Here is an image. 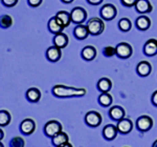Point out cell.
Listing matches in <instances>:
<instances>
[{
    "label": "cell",
    "mask_w": 157,
    "mask_h": 147,
    "mask_svg": "<svg viewBox=\"0 0 157 147\" xmlns=\"http://www.w3.org/2000/svg\"><path fill=\"white\" fill-rule=\"evenodd\" d=\"M87 93L85 88H75L63 84H57L52 87V95L58 98H75L83 97Z\"/></svg>",
    "instance_id": "1"
},
{
    "label": "cell",
    "mask_w": 157,
    "mask_h": 147,
    "mask_svg": "<svg viewBox=\"0 0 157 147\" xmlns=\"http://www.w3.org/2000/svg\"><path fill=\"white\" fill-rule=\"evenodd\" d=\"M87 29L90 35H92V36H98L105 30V24H104V21L102 19L94 17V18H91L88 20Z\"/></svg>",
    "instance_id": "2"
},
{
    "label": "cell",
    "mask_w": 157,
    "mask_h": 147,
    "mask_svg": "<svg viewBox=\"0 0 157 147\" xmlns=\"http://www.w3.org/2000/svg\"><path fill=\"white\" fill-rule=\"evenodd\" d=\"M62 130V124L57 120H50L44 125V133L48 138H54Z\"/></svg>",
    "instance_id": "3"
},
{
    "label": "cell",
    "mask_w": 157,
    "mask_h": 147,
    "mask_svg": "<svg viewBox=\"0 0 157 147\" xmlns=\"http://www.w3.org/2000/svg\"><path fill=\"white\" fill-rule=\"evenodd\" d=\"M70 17H71V22L75 24H82L83 22L86 21L87 18V12L85 9L81 6H77L71 10L70 13Z\"/></svg>",
    "instance_id": "4"
},
{
    "label": "cell",
    "mask_w": 157,
    "mask_h": 147,
    "mask_svg": "<svg viewBox=\"0 0 157 147\" xmlns=\"http://www.w3.org/2000/svg\"><path fill=\"white\" fill-rule=\"evenodd\" d=\"M116 56L121 59H128L132 56L133 50L129 43L127 42H121L116 45Z\"/></svg>",
    "instance_id": "5"
},
{
    "label": "cell",
    "mask_w": 157,
    "mask_h": 147,
    "mask_svg": "<svg viewBox=\"0 0 157 147\" xmlns=\"http://www.w3.org/2000/svg\"><path fill=\"white\" fill-rule=\"evenodd\" d=\"M85 123L90 127H98L102 123V116L98 111H88L85 115Z\"/></svg>",
    "instance_id": "6"
},
{
    "label": "cell",
    "mask_w": 157,
    "mask_h": 147,
    "mask_svg": "<svg viewBox=\"0 0 157 147\" xmlns=\"http://www.w3.org/2000/svg\"><path fill=\"white\" fill-rule=\"evenodd\" d=\"M19 129H20V131H21L22 135L30 136L34 133L35 130H36V123H35V121L33 120V119L26 118L21 121Z\"/></svg>",
    "instance_id": "7"
},
{
    "label": "cell",
    "mask_w": 157,
    "mask_h": 147,
    "mask_svg": "<svg viewBox=\"0 0 157 147\" xmlns=\"http://www.w3.org/2000/svg\"><path fill=\"white\" fill-rule=\"evenodd\" d=\"M136 127H137L138 130L143 131V133L149 131L153 127V120H152V118L149 116L139 117L137 119V121H136Z\"/></svg>",
    "instance_id": "8"
},
{
    "label": "cell",
    "mask_w": 157,
    "mask_h": 147,
    "mask_svg": "<svg viewBox=\"0 0 157 147\" xmlns=\"http://www.w3.org/2000/svg\"><path fill=\"white\" fill-rule=\"evenodd\" d=\"M117 14L116 7L111 3H107L102 6L101 9V16L105 20H112Z\"/></svg>",
    "instance_id": "9"
},
{
    "label": "cell",
    "mask_w": 157,
    "mask_h": 147,
    "mask_svg": "<svg viewBox=\"0 0 157 147\" xmlns=\"http://www.w3.org/2000/svg\"><path fill=\"white\" fill-rule=\"evenodd\" d=\"M116 127H117L118 133H123V135H127V133H131V130H132L133 123L130 119L124 118V119H121V120L117 121V125H116Z\"/></svg>",
    "instance_id": "10"
},
{
    "label": "cell",
    "mask_w": 157,
    "mask_h": 147,
    "mask_svg": "<svg viewBox=\"0 0 157 147\" xmlns=\"http://www.w3.org/2000/svg\"><path fill=\"white\" fill-rule=\"evenodd\" d=\"M61 57H62V50L59 47L52 45L46 50V58L48 61L58 62L61 59Z\"/></svg>",
    "instance_id": "11"
},
{
    "label": "cell",
    "mask_w": 157,
    "mask_h": 147,
    "mask_svg": "<svg viewBox=\"0 0 157 147\" xmlns=\"http://www.w3.org/2000/svg\"><path fill=\"white\" fill-rule=\"evenodd\" d=\"M135 10L140 14H147V13H150L153 10L151 2L149 0H137L135 3Z\"/></svg>",
    "instance_id": "12"
},
{
    "label": "cell",
    "mask_w": 157,
    "mask_h": 147,
    "mask_svg": "<svg viewBox=\"0 0 157 147\" xmlns=\"http://www.w3.org/2000/svg\"><path fill=\"white\" fill-rule=\"evenodd\" d=\"M25 97H26L27 101H29V102L37 103L41 99V92L37 87H30L25 93Z\"/></svg>",
    "instance_id": "13"
},
{
    "label": "cell",
    "mask_w": 157,
    "mask_h": 147,
    "mask_svg": "<svg viewBox=\"0 0 157 147\" xmlns=\"http://www.w3.org/2000/svg\"><path fill=\"white\" fill-rule=\"evenodd\" d=\"M81 56L86 61H92L97 57V49L94 46H92V45L85 46L81 52Z\"/></svg>",
    "instance_id": "14"
},
{
    "label": "cell",
    "mask_w": 157,
    "mask_h": 147,
    "mask_svg": "<svg viewBox=\"0 0 157 147\" xmlns=\"http://www.w3.org/2000/svg\"><path fill=\"white\" fill-rule=\"evenodd\" d=\"M117 127L114 125H112V124H108V125H106L105 127L103 129V136L104 138L106 139V140H114L116 138V136H117Z\"/></svg>",
    "instance_id": "15"
},
{
    "label": "cell",
    "mask_w": 157,
    "mask_h": 147,
    "mask_svg": "<svg viewBox=\"0 0 157 147\" xmlns=\"http://www.w3.org/2000/svg\"><path fill=\"white\" fill-rule=\"evenodd\" d=\"M54 45L59 49H65L68 45V36L65 33H59L56 34L54 37Z\"/></svg>",
    "instance_id": "16"
},
{
    "label": "cell",
    "mask_w": 157,
    "mask_h": 147,
    "mask_svg": "<svg viewBox=\"0 0 157 147\" xmlns=\"http://www.w3.org/2000/svg\"><path fill=\"white\" fill-rule=\"evenodd\" d=\"M144 53L145 55L152 57L157 54V40L156 39H149L146 42L145 46H144Z\"/></svg>",
    "instance_id": "17"
},
{
    "label": "cell",
    "mask_w": 157,
    "mask_h": 147,
    "mask_svg": "<svg viewBox=\"0 0 157 147\" xmlns=\"http://www.w3.org/2000/svg\"><path fill=\"white\" fill-rule=\"evenodd\" d=\"M56 18L59 21V23L62 25L63 27H67L69 26V24L71 23V17H70V14L66 11H60L57 13L56 15Z\"/></svg>",
    "instance_id": "18"
},
{
    "label": "cell",
    "mask_w": 157,
    "mask_h": 147,
    "mask_svg": "<svg viewBox=\"0 0 157 147\" xmlns=\"http://www.w3.org/2000/svg\"><path fill=\"white\" fill-rule=\"evenodd\" d=\"M125 109L121 106H113L109 109V116L112 120H115V121H120L121 119L125 118Z\"/></svg>",
    "instance_id": "19"
},
{
    "label": "cell",
    "mask_w": 157,
    "mask_h": 147,
    "mask_svg": "<svg viewBox=\"0 0 157 147\" xmlns=\"http://www.w3.org/2000/svg\"><path fill=\"white\" fill-rule=\"evenodd\" d=\"M73 35L78 40H84L88 37L89 32H88L87 25H83V24H78L77 26L73 30Z\"/></svg>",
    "instance_id": "20"
},
{
    "label": "cell",
    "mask_w": 157,
    "mask_h": 147,
    "mask_svg": "<svg viewBox=\"0 0 157 147\" xmlns=\"http://www.w3.org/2000/svg\"><path fill=\"white\" fill-rule=\"evenodd\" d=\"M52 142L54 146L59 147V146H62V145H64V144L68 143V142H69V137H68L66 133L61 131L58 135H56L54 138H52Z\"/></svg>",
    "instance_id": "21"
},
{
    "label": "cell",
    "mask_w": 157,
    "mask_h": 147,
    "mask_svg": "<svg viewBox=\"0 0 157 147\" xmlns=\"http://www.w3.org/2000/svg\"><path fill=\"white\" fill-rule=\"evenodd\" d=\"M152 66L148 61H140L136 66V72L141 77H147L151 74Z\"/></svg>",
    "instance_id": "22"
},
{
    "label": "cell",
    "mask_w": 157,
    "mask_h": 147,
    "mask_svg": "<svg viewBox=\"0 0 157 147\" xmlns=\"http://www.w3.org/2000/svg\"><path fill=\"white\" fill-rule=\"evenodd\" d=\"M47 27H48L49 32L52 33V34H59V33H62L63 30H64V27L62 26L59 21L57 20V18L55 17H52L49 20H48V23H47Z\"/></svg>",
    "instance_id": "23"
},
{
    "label": "cell",
    "mask_w": 157,
    "mask_h": 147,
    "mask_svg": "<svg viewBox=\"0 0 157 147\" xmlns=\"http://www.w3.org/2000/svg\"><path fill=\"white\" fill-rule=\"evenodd\" d=\"M97 87L101 93H109L112 88V82L108 78H102L98 81Z\"/></svg>",
    "instance_id": "24"
},
{
    "label": "cell",
    "mask_w": 157,
    "mask_h": 147,
    "mask_svg": "<svg viewBox=\"0 0 157 147\" xmlns=\"http://www.w3.org/2000/svg\"><path fill=\"white\" fill-rule=\"evenodd\" d=\"M151 26V20L147 16H140L136 19V27L140 31H147Z\"/></svg>",
    "instance_id": "25"
},
{
    "label": "cell",
    "mask_w": 157,
    "mask_h": 147,
    "mask_svg": "<svg viewBox=\"0 0 157 147\" xmlns=\"http://www.w3.org/2000/svg\"><path fill=\"white\" fill-rule=\"evenodd\" d=\"M12 121V116L10 111L6 109L0 110V127H6Z\"/></svg>",
    "instance_id": "26"
},
{
    "label": "cell",
    "mask_w": 157,
    "mask_h": 147,
    "mask_svg": "<svg viewBox=\"0 0 157 147\" xmlns=\"http://www.w3.org/2000/svg\"><path fill=\"white\" fill-rule=\"evenodd\" d=\"M112 101H113L112 96L108 93H102L100 96H98V103H100L102 106H104V107L110 106L112 104Z\"/></svg>",
    "instance_id": "27"
},
{
    "label": "cell",
    "mask_w": 157,
    "mask_h": 147,
    "mask_svg": "<svg viewBox=\"0 0 157 147\" xmlns=\"http://www.w3.org/2000/svg\"><path fill=\"white\" fill-rule=\"evenodd\" d=\"M13 25V18L10 15H2L0 17V27L2 29H9Z\"/></svg>",
    "instance_id": "28"
},
{
    "label": "cell",
    "mask_w": 157,
    "mask_h": 147,
    "mask_svg": "<svg viewBox=\"0 0 157 147\" xmlns=\"http://www.w3.org/2000/svg\"><path fill=\"white\" fill-rule=\"evenodd\" d=\"M118 27L123 32H129L131 30V27H132V23L128 18H121L118 21Z\"/></svg>",
    "instance_id": "29"
},
{
    "label": "cell",
    "mask_w": 157,
    "mask_h": 147,
    "mask_svg": "<svg viewBox=\"0 0 157 147\" xmlns=\"http://www.w3.org/2000/svg\"><path fill=\"white\" fill-rule=\"evenodd\" d=\"M25 141L22 137L16 136L10 141V147H24Z\"/></svg>",
    "instance_id": "30"
},
{
    "label": "cell",
    "mask_w": 157,
    "mask_h": 147,
    "mask_svg": "<svg viewBox=\"0 0 157 147\" xmlns=\"http://www.w3.org/2000/svg\"><path fill=\"white\" fill-rule=\"evenodd\" d=\"M103 54H104L105 57H108V58L113 57L114 55H116V49H115V47L110 46V45H109V46L104 47Z\"/></svg>",
    "instance_id": "31"
},
{
    "label": "cell",
    "mask_w": 157,
    "mask_h": 147,
    "mask_svg": "<svg viewBox=\"0 0 157 147\" xmlns=\"http://www.w3.org/2000/svg\"><path fill=\"white\" fill-rule=\"evenodd\" d=\"M2 4L6 7H13L18 3V0H1Z\"/></svg>",
    "instance_id": "32"
},
{
    "label": "cell",
    "mask_w": 157,
    "mask_h": 147,
    "mask_svg": "<svg viewBox=\"0 0 157 147\" xmlns=\"http://www.w3.org/2000/svg\"><path fill=\"white\" fill-rule=\"evenodd\" d=\"M43 0H27V3H29V6L32 7H38L41 6Z\"/></svg>",
    "instance_id": "33"
},
{
    "label": "cell",
    "mask_w": 157,
    "mask_h": 147,
    "mask_svg": "<svg viewBox=\"0 0 157 147\" xmlns=\"http://www.w3.org/2000/svg\"><path fill=\"white\" fill-rule=\"evenodd\" d=\"M121 1L125 6L130 7V6H135V3H136V1H137V0H121Z\"/></svg>",
    "instance_id": "34"
},
{
    "label": "cell",
    "mask_w": 157,
    "mask_h": 147,
    "mask_svg": "<svg viewBox=\"0 0 157 147\" xmlns=\"http://www.w3.org/2000/svg\"><path fill=\"white\" fill-rule=\"evenodd\" d=\"M152 103H153V105L157 106V90H155L152 95Z\"/></svg>",
    "instance_id": "35"
},
{
    "label": "cell",
    "mask_w": 157,
    "mask_h": 147,
    "mask_svg": "<svg viewBox=\"0 0 157 147\" xmlns=\"http://www.w3.org/2000/svg\"><path fill=\"white\" fill-rule=\"evenodd\" d=\"M88 2H89L90 4H92V6H98V4H101L103 2V0H87Z\"/></svg>",
    "instance_id": "36"
},
{
    "label": "cell",
    "mask_w": 157,
    "mask_h": 147,
    "mask_svg": "<svg viewBox=\"0 0 157 147\" xmlns=\"http://www.w3.org/2000/svg\"><path fill=\"white\" fill-rule=\"evenodd\" d=\"M4 138V131L2 130V128L0 127V141H2Z\"/></svg>",
    "instance_id": "37"
},
{
    "label": "cell",
    "mask_w": 157,
    "mask_h": 147,
    "mask_svg": "<svg viewBox=\"0 0 157 147\" xmlns=\"http://www.w3.org/2000/svg\"><path fill=\"white\" fill-rule=\"evenodd\" d=\"M59 147H73V146L69 143V142H68V143L64 144V145H62V146H59Z\"/></svg>",
    "instance_id": "38"
},
{
    "label": "cell",
    "mask_w": 157,
    "mask_h": 147,
    "mask_svg": "<svg viewBox=\"0 0 157 147\" xmlns=\"http://www.w3.org/2000/svg\"><path fill=\"white\" fill-rule=\"evenodd\" d=\"M62 2H64V3H71L73 2V0H61Z\"/></svg>",
    "instance_id": "39"
},
{
    "label": "cell",
    "mask_w": 157,
    "mask_h": 147,
    "mask_svg": "<svg viewBox=\"0 0 157 147\" xmlns=\"http://www.w3.org/2000/svg\"><path fill=\"white\" fill-rule=\"evenodd\" d=\"M152 147H157V140L154 141V143H153V145H152Z\"/></svg>",
    "instance_id": "40"
},
{
    "label": "cell",
    "mask_w": 157,
    "mask_h": 147,
    "mask_svg": "<svg viewBox=\"0 0 157 147\" xmlns=\"http://www.w3.org/2000/svg\"><path fill=\"white\" fill-rule=\"evenodd\" d=\"M0 147H4V145H3V143H2L1 141H0Z\"/></svg>",
    "instance_id": "41"
},
{
    "label": "cell",
    "mask_w": 157,
    "mask_h": 147,
    "mask_svg": "<svg viewBox=\"0 0 157 147\" xmlns=\"http://www.w3.org/2000/svg\"><path fill=\"white\" fill-rule=\"evenodd\" d=\"M126 147H127V146H126Z\"/></svg>",
    "instance_id": "42"
}]
</instances>
